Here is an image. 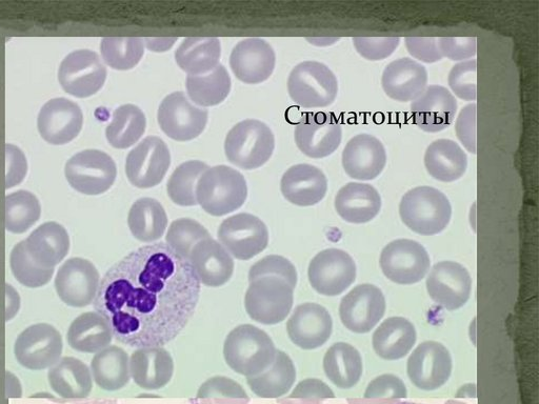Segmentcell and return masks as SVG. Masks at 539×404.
Returning <instances> with one entry per match:
<instances>
[{
  "label": "cell",
  "mask_w": 539,
  "mask_h": 404,
  "mask_svg": "<svg viewBox=\"0 0 539 404\" xmlns=\"http://www.w3.org/2000/svg\"><path fill=\"white\" fill-rule=\"evenodd\" d=\"M79 404H117V402L114 400H94V401H89L86 403H79Z\"/></svg>",
  "instance_id": "obj_57"
},
{
  "label": "cell",
  "mask_w": 539,
  "mask_h": 404,
  "mask_svg": "<svg viewBox=\"0 0 539 404\" xmlns=\"http://www.w3.org/2000/svg\"><path fill=\"white\" fill-rule=\"evenodd\" d=\"M147 119L144 112L134 105L117 108L107 127L108 143L115 149H128L142 138L146 131Z\"/></svg>",
  "instance_id": "obj_42"
},
{
  "label": "cell",
  "mask_w": 539,
  "mask_h": 404,
  "mask_svg": "<svg viewBox=\"0 0 539 404\" xmlns=\"http://www.w3.org/2000/svg\"><path fill=\"white\" fill-rule=\"evenodd\" d=\"M84 125V114L77 104L64 97L53 98L43 106L37 117V129L53 146L71 143Z\"/></svg>",
  "instance_id": "obj_20"
},
{
  "label": "cell",
  "mask_w": 539,
  "mask_h": 404,
  "mask_svg": "<svg viewBox=\"0 0 539 404\" xmlns=\"http://www.w3.org/2000/svg\"><path fill=\"white\" fill-rule=\"evenodd\" d=\"M417 333L413 323L404 317H390L373 334L375 353L389 361L406 357L415 346Z\"/></svg>",
  "instance_id": "obj_33"
},
{
  "label": "cell",
  "mask_w": 539,
  "mask_h": 404,
  "mask_svg": "<svg viewBox=\"0 0 539 404\" xmlns=\"http://www.w3.org/2000/svg\"><path fill=\"white\" fill-rule=\"evenodd\" d=\"M101 52L104 62L112 69L127 71L141 62L144 53V40L139 37H105Z\"/></svg>",
  "instance_id": "obj_45"
},
{
  "label": "cell",
  "mask_w": 539,
  "mask_h": 404,
  "mask_svg": "<svg viewBox=\"0 0 539 404\" xmlns=\"http://www.w3.org/2000/svg\"><path fill=\"white\" fill-rule=\"evenodd\" d=\"M457 112V101L442 86H429L412 101L413 123L427 133L442 132L452 126Z\"/></svg>",
  "instance_id": "obj_24"
},
{
  "label": "cell",
  "mask_w": 539,
  "mask_h": 404,
  "mask_svg": "<svg viewBox=\"0 0 539 404\" xmlns=\"http://www.w3.org/2000/svg\"><path fill=\"white\" fill-rule=\"evenodd\" d=\"M333 320L326 308L307 302L298 306L287 322L289 338L303 350L321 348L330 339Z\"/></svg>",
  "instance_id": "obj_21"
},
{
  "label": "cell",
  "mask_w": 539,
  "mask_h": 404,
  "mask_svg": "<svg viewBox=\"0 0 539 404\" xmlns=\"http://www.w3.org/2000/svg\"><path fill=\"white\" fill-rule=\"evenodd\" d=\"M427 291L437 306L448 311L463 308L470 299L472 278L469 271L455 261H441L429 271Z\"/></svg>",
  "instance_id": "obj_17"
},
{
  "label": "cell",
  "mask_w": 539,
  "mask_h": 404,
  "mask_svg": "<svg viewBox=\"0 0 539 404\" xmlns=\"http://www.w3.org/2000/svg\"><path fill=\"white\" fill-rule=\"evenodd\" d=\"M288 91L296 105L305 109L327 108L338 94L334 73L324 64L305 62L290 73Z\"/></svg>",
  "instance_id": "obj_7"
},
{
  "label": "cell",
  "mask_w": 539,
  "mask_h": 404,
  "mask_svg": "<svg viewBox=\"0 0 539 404\" xmlns=\"http://www.w3.org/2000/svg\"><path fill=\"white\" fill-rule=\"evenodd\" d=\"M91 374L96 385L104 391L124 389L130 381V360L122 348L109 346L95 354Z\"/></svg>",
  "instance_id": "obj_37"
},
{
  "label": "cell",
  "mask_w": 539,
  "mask_h": 404,
  "mask_svg": "<svg viewBox=\"0 0 539 404\" xmlns=\"http://www.w3.org/2000/svg\"><path fill=\"white\" fill-rule=\"evenodd\" d=\"M189 262L203 285L218 288L227 284L234 272V261L226 249L212 238L198 242Z\"/></svg>",
  "instance_id": "obj_26"
},
{
  "label": "cell",
  "mask_w": 539,
  "mask_h": 404,
  "mask_svg": "<svg viewBox=\"0 0 539 404\" xmlns=\"http://www.w3.org/2000/svg\"><path fill=\"white\" fill-rule=\"evenodd\" d=\"M296 146L310 158L332 155L342 144L343 128L331 112L304 113L295 127Z\"/></svg>",
  "instance_id": "obj_12"
},
{
  "label": "cell",
  "mask_w": 539,
  "mask_h": 404,
  "mask_svg": "<svg viewBox=\"0 0 539 404\" xmlns=\"http://www.w3.org/2000/svg\"><path fill=\"white\" fill-rule=\"evenodd\" d=\"M335 210L349 224L364 225L382 210V197L367 184L349 183L335 196Z\"/></svg>",
  "instance_id": "obj_31"
},
{
  "label": "cell",
  "mask_w": 539,
  "mask_h": 404,
  "mask_svg": "<svg viewBox=\"0 0 539 404\" xmlns=\"http://www.w3.org/2000/svg\"><path fill=\"white\" fill-rule=\"evenodd\" d=\"M249 396L241 385L228 377L208 379L190 404H248Z\"/></svg>",
  "instance_id": "obj_47"
},
{
  "label": "cell",
  "mask_w": 539,
  "mask_h": 404,
  "mask_svg": "<svg viewBox=\"0 0 539 404\" xmlns=\"http://www.w3.org/2000/svg\"><path fill=\"white\" fill-rule=\"evenodd\" d=\"M130 374L139 388L163 389L174 374L173 358L162 347L138 349L131 356Z\"/></svg>",
  "instance_id": "obj_29"
},
{
  "label": "cell",
  "mask_w": 539,
  "mask_h": 404,
  "mask_svg": "<svg viewBox=\"0 0 539 404\" xmlns=\"http://www.w3.org/2000/svg\"><path fill=\"white\" fill-rule=\"evenodd\" d=\"M209 167L199 160H190L179 166L168 181L167 191L175 205L194 207L197 205L196 186L199 178Z\"/></svg>",
  "instance_id": "obj_44"
},
{
  "label": "cell",
  "mask_w": 539,
  "mask_h": 404,
  "mask_svg": "<svg viewBox=\"0 0 539 404\" xmlns=\"http://www.w3.org/2000/svg\"><path fill=\"white\" fill-rule=\"evenodd\" d=\"M354 259L345 251L327 249L310 262L308 277L312 288L324 296H338L349 289L356 279Z\"/></svg>",
  "instance_id": "obj_13"
},
{
  "label": "cell",
  "mask_w": 539,
  "mask_h": 404,
  "mask_svg": "<svg viewBox=\"0 0 539 404\" xmlns=\"http://www.w3.org/2000/svg\"><path fill=\"white\" fill-rule=\"evenodd\" d=\"M342 164L346 174L369 181L381 175L387 165V152L381 140L370 134H358L344 149Z\"/></svg>",
  "instance_id": "obj_25"
},
{
  "label": "cell",
  "mask_w": 539,
  "mask_h": 404,
  "mask_svg": "<svg viewBox=\"0 0 539 404\" xmlns=\"http://www.w3.org/2000/svg\"><path fill=\"white\" fill-rule=\"evenodd\" d=\"M281 190L291 204L312 207L325 198L328 180L321 169L306 164L296 165L284 174Z\"/></svg>",
  "instance_id": "obj_28"
},
{
  "label": "cell",
  "mask_w": 539,
  "mask_h": 404,
  "mask_svg": "<svg viewBox=\"0 0 539 404\" xmlns=\"http://www.w3.org/2000/svg\"><path fill=\"white\" fill-rule=\"evenodd\" d=\"M197 205L208 214L221 217L241 209L248 197L245 177L228 166L209 168L196 186Z\"/></svg>",
  "instance_id": "obj_3"
},
{
  "label": "cell",
  "mask_w": 539,
  "mask_h": 404,
  "mask_svg": "<svg viewBox=\"0 0 539 404\" xmlns=\"http://www.w3.org/2000/svg\"><path fill=\"white\" fill-rule=\"evenodd\" d=\"M296 379V370L292 359L277 350L274 362L264 373L248 377L251 391L261 398H278L286 395Z\"/></svg>",
  "instance_id": "obj_38"
},
{
  "label": "cell",
  "mask_w": 539,
  "mask_h": 404,
  "mask_svg": "<svg viewBox=\"0 0 539 404\" xmlns=\"http://www.w3.org/2000/svg\"><path fill=\"white\" fill-rule=\"evenodd\" d=\"M397 404H416V403H408V402H404V403H397Z\"/></svg>",
  "instance_id": "obj_58"
},
{
  "label": "cell",
  "mask_w": 539,
  "mask_h": 404,
  "mask_svg": "<svg viewBox=\"0 0 539 404\" xmlns=\"http://www.w3.org/2000/svg\"><path fill=\"white\" fill-rule=\"evenodd\" d=\"M275 149V137L262 121L247 119L228 133L225 152L230 163L243 170L263 167Z\"/></svg>",
  "instance_id": "obj_5"
},
{
  "label": "cell",
  "mask_w": 539,
  "mask_h": 404,
  "mask_svg": "<svg viewBox=\"0 0 539 404\" xmlns=\"http://www.w3.org/2000/svg\"><path fill=\"white\" fill-rule=\"evenodd\" d=\"M387 303L383 291L364 284L350 291L339 306V317L349 331L356 334L371 332L386 313Z\"/></svg>",
  "instance_id": "obj_19"
},
{
  "label": "cell",
  "mask_w": 539,
  "mask_h": 404,
  "mask_svg": "<svg viewBox=\"0 0 539 404\" xmlns=\"http://www.w3.org/2000/svg\"><path fill=\"white\" fill-rule=\"evenodd\" d=\"M222 47L215 37H188L176 51V63L189 76L214 70L221 59Z\"/></svg>",
  "instance_id": "obj_36"
},
{
  "label": "cell",
  "mask_w": 539,
  "mask_h": 404,
  "mask_svg": "<svg viewBox=\"0 0 539 404\" xmlns=\"http://www.w3.org/2000/svg\"><path fill=\"white\" fill-rule=\"evenodd\" d=\"M382 86L388 97L399 103H409L428 87L426 68L410 58H399L384 70Z\"/></svg>",
  "instance_id": "obj_27"
},
{
  "label": "cell",
  "mask_w": 539,
  "mask_h": 404,
  "mask_svg": "<svg viewBox=\"0 0 539 404\" xmlns=\"http://www.w3.org/2000/svg\"><path fill=\"white\" fill-rule=\"evenodd\" d=\"M401 44L399 37H354L353 45L357 53L371 62H378L391 56Z\"/></svg>",
  "instance_id": "obj_51"
},
{
  "label": "cell",
  "mask_w": 539,
  "mask_h": 404,
  "mask_svg": "<svg viewBox=\"0 0 539 404\" xmlns=\"http://www.w3.org/2000/svg\"><path fill=\"white\" fill-rule=\"evenodd\" d=\"M209 113L190 103L182 92L168 95L158 109V124L162 131L176 141H190L201 135L208 124Z\"/></svg>",
  "instance_id": "obj_18"
},
{
  "label": "cell",
  "mask_w": 539,
  "mask_h": 404,
  "mask_svg": "<svg viewBox=\"0 0 539 404\" xmlns=\"http://www.w3.org/2000/svg\"><path fill=\"white\" fill-rule=\"evenodd\" d=\"M379 265L384 275L394 284L411 286L418 284L428 275L431 259L419 242L396 239L382 251Z\"/></svg>",
  "instance_id": "obj_9"
},
{
  "label": "cell",
  "mask_w": 539,
  "mask_h": 404,
  "mask_svg": "<svg viewBox=\"0 0 539 404\" xmlns=\"http://www.w3.org/2000/svg\"><path fill=\"white\" fill-rule=\"evenodd\" d=\"M276 351L271 337L252 325L236 327L227 336L224 345L227 365L247 378L268 370L274 362Z\"/></svg>",
  "instance_id": "obj_2"
},
{
  "label": "cell",
  "mask_w": 539,
  "mask_h": 404,
  "mask_svg": "<svg viewBox=\"0 0 539 404\" xmlns=\"http://www.w3.org/2000/svg\"><path fill=\"white\" fill-rule=\"evenodd\" d=\"M29 256L38 266L55 269L70 251V236L64 226L49 221L24 240Z\"/></svg>",
  "instance_id": "obj_30"
},
{
  "label": "cell",
  "mask_w": 539,
  "mask_h": 404,
  "mask_svg": "<svg viewBox=\"0 0 539 404\" xmlns=\"http://www.w3.org/2000/svg\"><path fill=\"white\" fill-rule=\"evenodd\" d=\"M10 268L14 278L29 289L43 288L53 278L55 269L38 266L29 256L24 240L18 242L10 254Z\"/></svg>",
  "instance_id": "obj_46"
},
{
  "label": "cell",
  "mask_w": 539,
  "mask_h": 404,
  "mask_svg": "<svg viewBox=\"0 0 539 404\" xmlns=\"http://www.w3.org/2000/svg\"><path fill=\"white\" fill-rule=\"evenodd\" d=\"M7 174L6 188L21 184L27 174V159L23 151L13 145H6Z\"/></svg>",
  "instance_id": "obj_55"
},
{
  "label": "cell",
  "mask_w": 539,
  "mask_h": 404,
  "mask_svg": "<svg viewBox=\"0 0 539 404\" xmlns=\"http://www.w3.org/2000/svg\"><path fill=\"white\" fill-rule=\"evenodd\" d=\"M112 339L108 321L96 312L76 317L67 333L70 348L81 353H98L109 347Z\"/></svg>",
  "instance_id": "obj_35"
},
{
  "label": "cell",
  "mask_w": 539,
  "mask_h": 404,
  "mask_svg": "<svg viewBox=\"0 0 539 404\" xmlns=\"http://www.w3.org/2000/svg\"><path fill=\"white\" fill-rule=\"evenodd\" d=\"M293 301L294 289L286 280L261 277L250 281L245 296V307L253 320L262 325L273 326L289 316Z\"/></svg>",
  "instance_id": "obj_6"
},
{
  "label": "cell",
  "mask_w": 539,
  "mask_h": 404,
  "mask_svg": "<svg viewBox=\"0 0 539 404\" xmlns=\"http://www.w3.org/2000/svg\"><path fill=\"white\" fill-rule=\"evenodd\" d=\"M425 167L435 180L453 183L461 179L468 169V157L455 141L438 139L428 147Z\"/></svg>",
  "instance_id": "obj_34"
},
{
  "label": "cell",
  "mask_w": 539,
  "mask_h": 404,
  "mask_svg": "<svg viewBox=\"0 0 539 404\" xmlns=\"http://www.w3.org/2000/svg\"><path fill=\"white\" fill-rule=\"evenodd\" d=\"M189 97L194 104L201 107H215L221 105L231 91V78L227 69L218 65L211 72L189 76L186 80Z\"/></svg>",
  "instance_id": "obj_41"
},
{
  "label": "cell",
  "mask_w": 539,
  "mask_h": 404,
  "mask_svg": "<svg viewBox=\"0 0 539 404\" xmlns=\"http://www.w3.org/2000/svg\"><path fill=\"white\" fill-rule=\"evenodd\" d=\"M330 390L322 381L316 379H307L296 387L290 398H302L308 396L329 395Z\"/></svg>",
  "instance_id": "obj_56"
},
{
  "label": "cell",
  "mask_w": 539,
  "mask_h": 404,
  "mask_svg": "<svg viewBox=\"0 0 539 404\" xmlns=\"http://www.w3.org/2000/svg\"><path fill=\"white\" fill-rule=\"evenodd\" d=\"M91 370L75 357H63L49 369L48 381L58 396L66 399L87 398L93 389Z\"/></svg>",
  "instance_id": "obj_32"
},
{
  "label": "cell",
  "mask_w": 539,
  "mask_h": 404,
  "mask_svg": "<svg viewBox=\"0 0 539 404\" xmlns=\"http://www.w3.org/2000/svg\"><path fill=\"white\" fill-rule=\"evenodd\" d=\"M101 275L91 261L81 257L70 258L57 271L54 287L68 307L85 308L93 303Z\"/></svg>",
  "instance_id": "obj_15"
},
{
  "label": "cell",
  "mask_w": 539,
  "mask_h": 404,
  "mask_svg": "<svg viewBox=\"0 0 539 404\" xmlns=\"http://www.w3.org/2000/svg\"><path fill=\"white\" fill-rule=\"evenodd\" d=\"M65 176L76 192L96 196L112 188L117 168L112 157L105 152L85 150L73 155L67 161Z\"/></svg>",
  "instance_id": "obj_8"
},
{
  "label": "cell",
  "mask_w": 539,
  "mask_h": 404,
  "mask_svg": "<svg viewBox=\"0 0 539 404\" xmlns=\"http://www.w3.org/2000/svg\"><path fill=\"white\" fill-rule=\"evenodd\" d=\"M399 215L414 233L433 236L449 226L452 207L443 192L432 187H417L402 198Z\"/></svg>",
  "instance_id": "obj_4"
},
{
  "label": "cell",
  "mask_w": 539,
  "mask_h": 404,
  "mask_svg": "<svg viewBox=\"0 0 539 404\" xmlns=\"http://www.w3.org/2000/svg\"><path fill=\"white\" fill-rule=\"evenodd\" d=\"M208 238H211L210 233L199 222L190 218H182L172 222L166 240L170 249L189 260L190 254L198 242Z\"/></svg>",
  "instance_id": "obj_48"
},
{
  "label": "cell",
  "mask_w": 539,
  "mask_h": 404,
  "mask_svg": "<svg viewBox=\"0 0 539 404\" xmlns=\"http://www.w3.org/2000/svg\"><path fill=\"white\" fill-rule=\"evenodd\" d=\"M273 48L261 38L243 40L233 49L230 67L238 80L247 85L266 82L275 69Z\"/></svg>",
  "instance_id": "obj_23"
},
{
  "label": "cell",
  "mask_w": 539,
  "mask_h": 404,
  "mask_svg": "<svg viewBox=\"0 0 539 404\" xmlns=\"http://www.w3.org/2000/svg\"><path fill=\"white\" fill-rule=\"evenodd\" d=\"M170 165L171 154L164 140L149 136L128 154L126 174L134 187L150 189L162 183Z\"/></svg>",
  "instance_id": "obj_16"
},
{
  "label": "cell",
  "mask_w": 539,
  "mask_h": 404,
  "mask_svg": "<svg viewBox=\"0 0 539 404\" xmlns=\"http://www.w3.org/2000/svg\"><path fill=\"white\" fill-rule=\"evenodd\" d=\"M199 295L201 282L189 260L158 242L110 268L93 303L117 341L132 348H158L187 327Z\"/></svg>",
  "instance_id": "obj_1"
},
{
  "label": "cell",
  "mask_w": 539,
  "mask_h": 404,
  "mask_svg": "<svg viewBox=\"0 0 539 404\" xmlns=\"http://www.w3.org/2000/svg\"><path fill=\"white\" fill-rule=\"evenodd\" d=\"M42 206L31 192L19 190L6 197V230L24 234L41 218Z\"/></svg>",
  "instance_id": "obj_43"
},
{
  "label": "cell",
  "mask_w": 539,
  "mask_h": 404,
  "mask_svg": "<svg viewBox=\"0 0 539 404\" xmlns=\"http://www.w3.org/2000/svg\"><path fill=\"white\" fill-rule=\"evenodd\" d=\"M406 47L410 55L426 64L441 62L444 58L435 37H407Z\"/></svg>",
  "instance_id": "obj_54"
},
{
  "label": "cell",
  "mask_w": 539,
  "mask_h": 404,
  "mask_svg": "<svg viewBox=\"0 0 539 404\" xmlns=\"http://www.w3.org/2000/svg\"><path fill=\"white\" fill-rule=\"evenodd\" d=\"M438 47L444 57L459 62L472 58L477 53L476 37H441L438 38Z\"/></svg>",
  "instance_id": "obj_53"
},
{
  "label": "cell",
  "mask_w": 539,
  "mask_h": 404,
  "mask_svg": "<svg viewBox=\"0 0 539 404\" xmlns=\"http://www.w3.org/2000/svg\"><path fill=\"white\" fill-rule=\"evenodd\" d=\"M261 277H277L284 279L295 289L297 285V271L292 262L283 256L270 255L256 262L249 272V280Z\"/></svg>",
  "instance_id": "obj_50"
},
{
  "label": "cell",
  "mask_w": 539,
  "mask_h": 404,
  "mask_svg": "<svg viewBox=\"0 0 539 404\" xmlns=\"http://www.w3.org/2000/svg\"><path fill=\"white\" fill-rule=\"evenodd\" d=\"M459 141L471 154L477 153V105L471 104L459 113L455 124Z\"/></svg>",
  "instance_id": "obj_52"
},
{
  "label": "cell",
  "mask_w": 539,
  "mask_h": 404,
  "mask_svg": "<svg viewBox=\"0 0 539 404\" xmlns=\"http://www.w3.org/2000/svg\"><path fill=\"white\" fill-rule=\"evenodd\" d=\"M218 239L230 255L249 260L267 249L269 232L261 219L242 213L223 221L218 229Z\"/></svg>",
  "instance_id": "obj_14"
},
{
  "label": "cell",
  "mask_w": 539,
  "mask_h": 404,
  "mask_svg": "<svg viewBox=\"0 0 539 404\" xmlns=\"http://www.w3.org/2000/svg\"><path fill=\"white\" fill-rule=\"evenodd\" d=\"M107 79V69L101 58L91 50H76L68 54L58 69V82L63 90L76 98H88L101 91Z\"/></svg>",
  "instance_id": "obj_11"
},
{
  "label": "cell",
  "mask_w": 539,
  "mask_h": 404,
  "mask_svg": "<svg viewBox=\"0 0 539 404\" xmlns=\"http://www.w3.org/2000/svg\"><path fill=\"white\" fill-rule=\"evenodd\" d=\"M128 225L132 235L142 242L161 239L168 226V216L161 202L153 198H142L134 202Z\"/></svg>",
  "instance_id": "obj_39"
},
{
  "label": "cell",
  "mask_w": 539,
  "mask_h": 404,
  "mask_svg": "<svg viewBox=\"0 0 539 404\" xmlns=\"http://www.w3.org/2000/svg\"><path fill=\"white\" fill-rule=\"evenodd\" d=\"M324 370L336 386L352 387L363 373L361 353L349 343L337 342L325 355Z\"/></svg>",
  "instance_id": "obj_40"
},
{
  "label": "cell",
  "mask_w": 539,
  "mask_h": 404,
  "mask_svg": "<svg viewBox=\"0 0 539 404\" xmlns=\"http://www.w3.org/2000/svg\"><path fill=\"white\" fill-rule=\"evenodd\" d=\"M64 342L61 333L49 323H36L17 337L14 355L22 367L31 371L50 369L62 358Z\"/></svg>",
  "instance_id": "obj_10"
},
{
  "label": "cell",
  "mask_w": 539,
  "mask_h": 404,
  "mask_svg": "<svg viewBox=\"0 0 539 404\" xmlns=\"http://www.w3.org/2000/svg\"><path fill=\"white\" fill-rule=\"evenodd\" d=\"M448 84L452 92L465 101L477 99V60L455 65L449 73Z\"/></svg>",
  "instance_id": "obj_49"
},
{
  "label": "cell",
  "mask_w": 539,
  "mask_h": 404,
  "mask_svg": "<svg viewBox=\"0 0 539 404\" xmlns=\"http://www.w3.org/2000/svg\"><path fill=\"white\" fill-rule=\"evenodd\" d=\"M451 371L452 356L441 342L421 343L408 360V374L421 389H435L444 385Z\"/></svg>",
  "instance_id": "obj_22"
}]
</instances>
